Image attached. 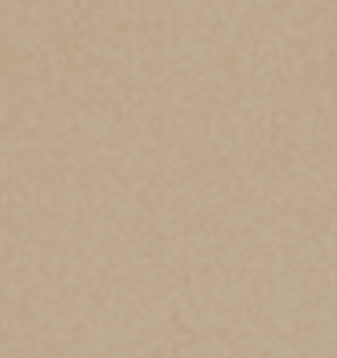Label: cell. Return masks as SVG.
I'll list each match as a JSON object with an SVG mask.
<instances>
[]
</instances>
